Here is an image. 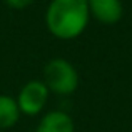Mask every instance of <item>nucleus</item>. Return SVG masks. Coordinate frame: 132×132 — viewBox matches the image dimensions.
I'll list each match as a JSON object with an SVG mask.
<instances>
[{
	"mask_svg": "<svg viewBox=\"0 0 132 132\" xmlns=\"http://www.w3.org/2000/svg\"><path fill=\"white\" fill-rule=\"evenodd\" d=\"M90 22L87 0H50L45 10V27L59 40H74Z\"/></svg>",
	"mask_w": 132,
	"mask_h": 132,
	"instance_id": "1",
	"label": "nucleus"
},
{
	"mask_svg": "<svg viewBox=\"0 0 132 132\" xmlns=\"http://www.w3.org/2000/svg\"><path fill=\"white\" fill-rule=\"evenodd\" d=\"M44 84L52 94L72 95L79 87V72L67 59L55 57L44 67Z\"/></svg>",
	"mask_w": 132,
	"mask_h": 132,
	"instance_id": "2",
	"label": "nucleus"
},
{
	"mask_svg": "<svg viewBox=\"0 0 132 132\" xmlns=\"http://www.w3.org/2000/svg\"><path fill=\"white\" fill-rule=\"evenodd\" d=\"M50 97V90L44 84V80H29L22 85L17 95V105L20 114L34 117L45 109Z\"/></svg>",
	"mask_w": 132,
	"mask_h": 132,
	"instance_id": "3",
	"label": "nucleus"
},
{
	"mask_svg": "<svg viewBox=\"0 0 132 132\" xmlns=\"http://www.w3.org/2000/svg\"><path fill=\"white\" fill-rule=\"evenodd\" d=\"M90 17L104 25H114L124 15V5L120 0H87Z\"/></svg>",
	"mask_w": 132,
	"mask_h": 132,
	"instance_id": "4",
	"label": "nucleus"
},
{
	"mask_svg": "<svg viewBox=\"0 0 132 132\" xmlns=\"http://www.w3.org/2000/svg\"><path fill=\"white\" fill-rule=\"evenodd\" d=\"M35 132H75V122L64 110H50L39 120Z\"/></svg>",
	"mask_w": 132,
	"mask_h": 132,
	"instance_id": "5",
	"label": "nucleus"
},
{
	"mask_svg": "<svg viewBox=\"0 0 132 132\" xmlns=\"http://www.w3.org/2000/svg\"><path fill=\"white\" fill-rule=\"evenodd\" d=\"M20 109L17 100L10 95L0 94V130L5 132L7 129L13 127L20 119Z\"/></svg>",
	"mask_w": 132,
	"mask_h": 132,
	"instance_id": "6",
	"label": "nucleus"
},
{
	"mask_svg": "<svg viewBox=\"0 0 132 132\" xmlns=\"http://www.w3.org/2000/svg\"><path fill=\"white\" fill-rule=\"evenodd\" d=\"M3 2H5L7 7H10V9H13V10H22V9L30 7L35 0H3Z\"/></svg>",
	"mask_w": 132,
	"mask_h": 132,
	"instance_id": "7",
	"label": "nucleus"
},
{
	"mask_svg": "<svg viewBox=\"0 0 132 132\" xmlns=\"http://www.w3.org/2000/svg\"><path fill=\"white\" fill-rule=\"evenodd\" d=\"M0 132H3V130H0Z\"/></svg>",
	"mask_w": 132,
	"mask_h": 132,
	"instance_id": "8",
	"label": "nucleus"
}]
</instances>
